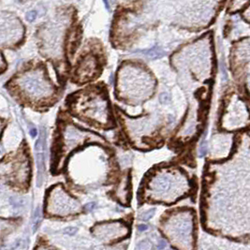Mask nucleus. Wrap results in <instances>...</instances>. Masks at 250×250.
Instances as JSON below:
<instances>
[{
	"label": "nucleus",
	"mask_w": 250,
	"mask_h": 250,
	"mask_svg": "<svg viewBox=\"0 0 250 250\" xmlns=\"http://www.w3.org/2000/svg\"><path fill=\"white\" fill-rule=\"evenodd\" d=\"M159 100H160V102H161V103H166V102H168V100H169L170 99H169V96H168L167 94H161Z\"/></svg>",
	"instance_id": "10"
},
{
	"label": "nucleus",
	"mask_w": 250,
	"mask_h": 250,
	"mask_svg": "<svg viewBox=\"0 0 250 250\" xmlns=\"http://www.w3.org/2000/svg\"><path fill=\"white\" fill-rule=\"evenodd\" d=\"M96 69V61L92 56L86 57L82 64L80 65L79 73L81 76H84V77H90L92 76V73L94 72V69Z\"/></svg>",
	"instance_id": "2"
},
{
	"label": "nucleus",
	"mask_w": 250,
	"mask_h": 250,
	"mask_svg": "<svg viewBox=\"0 0 250 250\" xmlns=\"http://www.w3.org/2000/svg\"><path fill=\"white\" fill-rule=\"evenodd\" d=\"M166 245H167L166 242H165V241H163V240H161V241H159L157 247H158V249H163V248H165V247H166Z\"/></svg>",
	"instance_id": "12"
},
{
	"label": "nucleus",
	"mask_w": 250,
	"mask_h": 250,
	"mask_svg": "<svg viewBox=\"0 0 250 250\" xmlns=\"http://www.w3.org/2000/svg\"><path fill=\"white\" fill-rule=\"evenodd\" d=\"M155 209H151V210H149V211H147V212H145V213H144V214H142L140 215V220H149L150 218L152 216L154 215V214H155Z\"/></svg>",
	"instance_id": "6"
},
{
	"label": "nucleus",
	"mask_w": 250,
	"mask_h": 250,
	"mask_svg": "<svg viewBox=\"0 0 250 250\" xmlns=\"http://www.w3.org/2000/svg\"><path fill=\"white\" fill-rule=\"evenodd\" d=\"M36 163H37V186L40 187L45 172V152H46V130L42 127L40 134L35 144Z\"/></svg>",
	"instance_id": "1"
},
{
	"label": "nucleus",
	"mask_w": 250,
	"mask_h": 250,
	"mask_svg": "<svg viewBox=\"0 0 250 250\" xmlns=\"http://www.w3.org/2000/svg\"><path fill=\"white\" fill-rule=\"evenodd\" d=\"M95 206H96V203L90 202V203H88V204L85 205V209L88 210V211H91V210H93V209L95 208Z\"/></svg>",
	"instance_id": "11"
},
{
	"label": "nucleus",
	"mask_w": 250,
	"mask_h": 250,
	"mask_svg": "<svg viewBox=\"0 0 250 250\" xmlns=\"http://www.w3.org/2000/svg\"><path fill=\"white\" fill-rule=\"evenodd\" d=\"M76 231H77V229H76V228H73V227H69V228H67V229L64 231L65 233L69 234V235H73Z\"/></svg>",
	"instance_id": "8"
},
{
	"label": "nucleus",
	"mask_w": 250,
	"mask_h": 250,
	"mask_svg": "<svg viewBox=\"0 0 250 250\" xmlns=\"http://www.w3.org/2000/svg\"><path fill=\"white\" fill-rule=\"evenodd\" d=\"M41 221V210L38 207L33 215V231H36Z\"/></svg>",
	"instance_id": "4"
},
{
	"label": "nucleus",
	"mask_w": 250,
	"mask_h": 250,
	"mask_svg": "<svg viewBox=\"0 0 250 250\" xmlns=\"http://www.w3.org/2000/svg\"><path fill=\"white\" fill-rule=\"evenodd\" d=\"M25 18L28 22H34L37 18V12L36 10H30V12H28L25 15Z\"/></svg>",
	"instance_id": "7"
},
{
	"label": "nucleus",
	"mask_w": 250,
	"mask_h": 250,
	"mask_svg": "<svg viewBox=\"0 0 250 250\" xmlns=\"http://www.w3.org/2000/svg\"><path fill=\"white\" fill-rule=\"evenodd\" d=\"M206 152H207V144H206V142H203L201 146V156H205Z\"/></svg>",
	"instance_id": "9"
},
{
	"label": "nucleus",
	"mask_w": 250,
	"mask_h": 250,
	"mask_svg": "<svg viewBox=\"0 0 250 250\" xmlns=\"http://www.w3.org/2000/svg\"><path fill=\"white\" fill-rule=\"evenodd\" d=\"M144 54L147 56L148 57L150 58H160V57H163L166 54V52L163 51L161 48L159 47H154V48H151L149 50H145V51H142Z\"/></svg>",
	"instance_id": "3"
},
{
	"label": "nucleus",
	"mask_w": 250,
	"mask_h": 250,
	"mask_svg": "<svg viewBox=\"0 0 250 250\" xmlns=\"http://www.w3.org/2000/svg\"><path fill=\"white\" fill-rule=\"evenodd\" d=\"M147 229H148V227H147L146 225H140V226L138 227L139 231H145Z\"/></svg>",
	"instance_id": "13"
},
{
	"label": "nucleus",
	"mask_w": 250,
	"mask_h": 250,
	"mask_svg": "<svg viewBox=\"0 0 250 250\" xmlns=\"http://www.w3.org/2000/svg\"><path fill=\"white\" fill-rule=\"evenodd\" d=\"M30 134H31L32 137H35V136L37 135V130H36V128L31 129V130H30Z\"/></svg>",
	"instance_id": "14"
},
{
	"label": "nucleus",
	"mask_w": 250,
	"mask_h": 250,
	"mask_svg": "<svg viewBox=\"0 0 250 250\" xmlns=\"http://www.w3.org/2000/svg\"><path fill=\"white\" fill-rule=\"evenodd\" d=\"M152 248H153L152 244L148 240H144L137 245L135 250H152Z\"/></svg>",
	"instance_id": "5"
},
{
	"label": "nucleus",
	"mask_w": 250,
	"mask_h": 250,
	"mask_svg": "<svg viewBox=\"0 0 250 250\" xmlns=\"http://www.w3.org/2000/svg\"><path fill=\"white\" fill-rule=\"evenodd\" d=\"M0 250H2V249H0Z\"/></svg>",
	"instance_id": "15"
}]
</instances>
